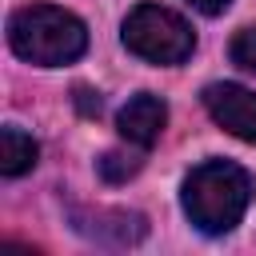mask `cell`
<instances>
[{"label":"cell","instance_id":"cell-6","mask_svg":"<svg viewBox=\"0 0 256 256\" xmlns=\"http://www.w3.org/2000/svg\"><path fill=\"white\" fill-rule=\"evenodd\" d=\"M36 160H40V144H36L24 128L4 124V128H0V176H4V180H16V176L32 172Z\"/></svg>","mask_w":256,"mask_h":256},{"label":"cell","instance_id":"cell-7","mask_svg":"<svg viewBox=\"0 0 256 256\" xmlns=\"http://www.w3.org/2000/svg\"><path fill=\"white\" fill-rule=\"evenodd\" d=\"M76 232H84V236H92V240H104V244H140L144 240V232H148V220L140 216V212H124V208H116V212H96V224L88 228H76Z\"/></svg>","mask_w":256,"mask_h":256},{"label":"cell","instance_id":"cell-3","mask_svg":"<svg viewBox=\"0 0 256 256\" xmlns=\"http://www.w3.org/2000/svg\"><path fill=\"white\" fill-rule=\"evenodd\" d=\"M120 40L132 56L160 64V68H176V64L192 60V52H196L192 24L164 4H136L120 24Z\"/></svg>","mask_w":256,"mask_h":256},{"label":"cell","instance_id":"cell-9","mask_svg":"<svg viewBox=\"0 0 256 256\" xmlns=\"http://www.w3.org/2000/svg\"><path fill=\"white\" fill-rule=\"evenodd\" d=\"M228 56H232V64H236L240 72H252V76H256V24H248V28H240V32L232 36Z\"/></svg>","mask_w":256,"mask_h":256},{"label":"cell","instance_id":"cell-11","mask_svg":"<svg viewBox=\"0 0 256 256\" xmlns=\"http://www.w3.org/2000/svg\"><path fill=\"white\" fill-rule=\"evenodd\" d=\"M196 12H204V16H224L228 8H232V0H188Z\"/></svg>","mask_w":256,"mask_h":256},{"label":"cell","instance_id":"cell-1","mask_svg":"<svg viewBox=\"0 0 256 256\" xmlns=\"http://www.w3.org/2000/svg\"><path fill=\"white\" fill-rule=\"evenodd\" d=\"M252 196H256L252 172L232 160H204L180 184V208L188 224L204 236H228L244 220Z\"/></svg>","mask_w":256,"mask_h":256},{"label":"cell","instance_id":"cell-4","mask_svg":"<svg viewBox=\"0 0 256 256\" xmlns=\"http://www.w3.org/2000/svg\"><path fill=\"white\" fill-rule=\"evenodd\" d=\"M200 100L224 132H232L244 144H256V92H248L244 84L224 80V84H208Z\"/></svg>","mask_w":256,"mask_h":256},{"label":"cell","instance_id":"cell-2","mask_svg":"<svg viewBox=\"0 0 256 256\" xmlns=\"http://www.w3.org/2000/svg\"><path fill=\"white\" fill-rule=\"evenodd\" d=\"M8 48L36 68H64L88 52V24L60 4H24L8 16Z\"/></svg>","mask_w":256,"mask_h":256},{"label":"cell","instance_id":"cell-10","mask_svg":"<svg viewBox=\"0 0 256 256\" xmlns=\"http://www.w3.org/2000/svg\"><path fill=\"white\" fill-rule=\"evenodd\" d=\"M76 108H80L84 116H100L104 100H100V92H92V88H76Z\"/></svg>","mask_w":256,"mask_h":256},{"label":"cell","instance_id":"cell-8","mask_svg":"<svg viewBox=\"0 0 256 256\" xmlns=\"http://www.w3.org/2000/svg\"><path fill=\"white\" fill-rule=\"evenodd\" d=\"M140 168H144V148H136V144L132 148H112L96 160V172H100L104 184H128Z\"/></svg>","mask_w":256,"mask_h":256},{"label":"cell","instance_id":"cell-5","mask_svg":"<svg viewBox=\"0 0 256 256\" xmlns=\"http://www.w3.org/2000/svg\"><path fill=\"white\" fill-rule=\"evenodd\" d=\"M116 128H120V136L128 140V144H136V148H152L160 136H164V128H168V104L156 96V92H136L120 112H116Z\"/></svg>","mask_w":256,"mask_h":256}]
</instances>
